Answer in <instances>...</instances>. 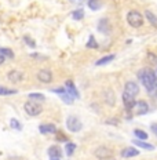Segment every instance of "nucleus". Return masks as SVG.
Returning a JSON list of instances; mask_svg holds the SVG:
<instances>
[{
	"label": "nucleus",
	"mask_w": 157,
	"mask_h": 160,
	"mask_svg": "<svg viewBox=\"0 0 157 160\" xmlns=\"http://www.w3.org/2000/svg\"><path fill=\"white\" fill-rule=\"evenodd\" d=\"M138 78L141 80V83L145 86V88L148 90V92L150 95H155V92L157 91V83H156V75L155 71L149 68L141 69L138 72Z\"/></svg>",
	"instance_id": "f257e3e1"
},
{
	"label": "nucleus",
	"mask_w": 157,
	"mask_h": 160,
	"mask_svg": "<svg viewBox=\"0 0 157 160\" xmlns=\"http://www.w3.org/2000/svg\"><path fill=\"white\" fill-rule=\"evenodd\" d=\"M127 22H128L132 28H141L143 25V17L139 11L132 10V11H130L128 14H127Z\"/></svg>",
	"instance_id": "f03ea898"
},
{
	"label": "nucleus",
	"mask_w": 157,
	"mask_h": 160,
	"mask_svg": "<svg viewBox=\"0 0 157 160\" xmlns=\"http://www.w3.org/2000/svg\"><path fill=\"white\" fill-rule=\"evenodd\" d=\"M24 109H25V112L28 113L29 116H39L40 113H42L43 111V105L40 104V102L37 101H28V102H25V105H24Z\"/></svg>",
	"instance_id": "7ed1b4c3"
},
{
	"label": "nucleus",
	"mask_w": 157,
	"mask_h": 160,
	"mask_svg": "<svg viewBox=\"0 0 157 160\" xmlns=\"http://www.w3.org/2000/svg\"><path fill=\"white\" fill-rule=\"evenodd\" d=\"M66 127L72 132H79L80 130H81L83 124L76 116H69V118L66 119Z\"/></svg>",
	"instance_id": "20e7f679"
},
{
	"label": "nucleus",
	"mask_w": 157,
	"mask_h": 160,
	"mask_svg": "<svg viewBox=\"0 0 157 160\" xmlns=\"http://www.w3.org/2000/svg\"><path fill=\"white\" fill-rule=\"evenodd\" d=\"M148 111H149V105L146 101H143V99H141V101H135V105H134V108H132L134 115L142 116V115H145V113H148Z\"/></svg>",
	"instance_id": "39448f33"
},
{
	"label": "nucleus",
	"mask_w": 157,
	"mask_h": 160,
	"mask_svg": "<svg viewBox=\"0 0 157 160\" xmlns=\"http://www.w3.org/2000/svg\"><path fill=\"white\" fill-rule=\"evenodd\" d=\"M95 158L99 159V160H106V159H110L113 156V152L110 151L108 146H99L98 149H95L94 152Z\"/></svg>",
	"instance_id": "423d86ee"
},
{
	"label": "nucleus",
	"mask_w": 157,
	"mask_h": 160,
	"mask_svg": "<svg viewBox=\"0 0 157 160\" xmlns=\"http://www.w3.org/2000/svg\"><path fill=\"white\" fill-rule=\"evenodd\" d=\"M47 153H48L50 160H61V158H62V151H61V148H59L58 145L50 146Z\"/></svg>",
	"instance_id": "0eeeda50"
},
{
	"label": "nucleus",
	"mask_w": 157,
	"mask_h": 160,
	"mask_svg": "<svg viewBox=\"0 0 157 160\" xmlns=\"http://www.w3.org/2000/svg\"><path fill=\"white\" fill-rule=\"evenodd\" d=\"M124 92H127V94H130L131 97L135 98V97L138 95V92H139L138 84H136L135 82H127L125 86H124Z\"/></svg>",
	"instance_id": "6e6552de"
},
{
	"label": "nucleus",
	"mask_w": 157,
	"mask_h": 160,
	"mask_svg": "<svg viewBox=\"0 0 157 160\" xmlns=\"http://www.w3.org/2000/svg\"><path fill=\"white\" fill-rule=\"evenodd\" d=\"M37 79L42 83L48 84L52 80V73H51V71H48V69H42V71H39V73H37Z\"/></svg>",
	"instance_id": "1a4fd4ad"
},
{
	"label": "nucleus",
	"mask_w": 157,
	"mask_h": 160,
	"mask_svg": "<svg viewBox=\"0 0 157 160\" xmlns=\"http://www.w3.org/2000/svg\"><path fill=\"white\" fill-rule=\"evenodd\" d=\"M123 102H124V108L130 112V111H132L134 105H135V98L130 94H127V92H123Z\"/></svg>",
	"instance_id": "9d476101"
},
{
	"label": "nucleus",
	"mask_w": 157,
	"mask_h": 160,
	"mask_svg": "<svg viewBox=\"0 0 157 160\" xmlns=\"http://www.w3.org/2000/svg\"><path fill=\"white\" fill-rule=\"evenodd\" d=\"M65 88H66V91H68V94L72 95L73 98H77V99L80 98V94H79L77 88H76V86L73 84L72 80H68V82L65 83Z\"/></svg>",
	"instance_id": "9b49d317"
},
{
	"label": "nucleus",
	"mask_w": 157,
	"mask_h": 160,
	"mask_svg": "<svg viewBox=\"0 0 157 160\" xmlns=\"http://www.w3.org/2000/svg\"><path fill=\"white\" fill-rule=\"evenodd\" d=\"M7 78L11 83H19V82H22V79H24V75H22V72L17 71V69H12V71L7 75Z\"/></svg>",
	"instance_id": "f8f14e48"
},
{
	"label": "nucleus",
	"mask_w": 157,
	"mask_h": 160,
	"mask_svg": "<svg viewBox=\"0 0 157 160\" xmlns=\"http://www.w3.org/2000/svg\"><path fill=\"white\" fill-rule=\"evenodd\" d=\"M39 131L42 132V134H54V132H56V127L52 123H46V124L40 126Z\"/></svg>",
	"instance_id": "ddd939ff"
},
{
	"label": "nucleus",
	"mask_w": 157,
	"mask_h": 160,
	"mask_svg": "<svg viewBox=\"0 0 157 160\" xmlns=\"http://www.w3.org/2000/svg\"><path fill=\"white\" fill-rule=\"evenodd\" d=\"M103 98H105V102L110 106H113L116 104V97H115V92L112 90H106L105 94H103Z\"/></svg>",
	"instance_id": "4468645a"
},
{
	"label": "nucleus",
	"mask_w": 157,
	"mask_h": 160,
	"mask_svg": "<svg viewBox=\"0 0 157 160\" xmlns=\"http://www.w3.org/2000/svg\"><path fill=\"white\" fill-rule=\"evenodd\" d=\"M139 155V152H138V149H135V148H132V146H130V148H125V149H123L121 151V158H134V156H138Z\"/></svg>",
	"instance_id": "2eb2a0df"
},
{
	"label": "nucleus",
	"mask_w": 157,
	"mask_h": 160,
	"mask_svg": "<svg viewBox=\"0 0 157 160\" xmlns=\"http://www.w3.org/2000/svg\"><path fill=\"white\" fill-rule=\"evenodd\" d=\"M109 29H110L109 21H108L106 18H102L101 21H99V24H98V31H99V32H102V33H108V32H109Z\"/></svg>",
	"instance_id": "dca6fc26"
},
{
	"label": "nucleus",
	"mask_w": 157,
	"mask_h": 160,
	"mask_svg": "<svg viewBox=\"0 0 157 160\" xmlns=\"http://www.w3.org/2000/svg\"><path fill=\"white\" fill-rule=\"evenodd\" d=\"M132 144H134V145H136V146H141L142 149H148V151H155V145H152V144H146V142L141 141V139H134Z\"/></svg>",
	"instance_id": "f3484780"
},
{
	"label": "nucleus",
	"mask_w": 157,
	"mask_h": 160,
	"mask_svg": "<svg viewBox=\"0 0 157 160\" xmlns=\"http://www.w3.org/2000/svg\"><path fill=\"white\" fill-rule=\"evenodd\" d=\"M113 59H115V54L105 55V57H103V58L98 59V61L95 62V65H96V66H102V65H106V64H109V62H112Z\"/></svg>",
	"instance_id": "a211bd4d"
},
{
	"label": "nucleus",
	"mask_w": 157,
	"mask_h": 160,
	"mask_svg": "<svg viewBox=\"0 0 157 160\" xmlns=\"http://www.w3.org/2000/svg\"><path fill=\"white\" fill-rule=\"evenodd\" d=\"M145 17L146 18H148V21L150 22V24H152L153 26H155V28H157V17L153 14L152 11H149V10H146L145 11Z\"/></svg>",
	"instance_id": "6ab92c4d"
},
{
	"label": "nucleus",
	"mask_w": 157,
	"mask_h": 160,
	"mask_svg": "<svg viewBox=\"0 0 157 160\" xmlns=\"http://www.w3.org/2000/svg\"><path fill=\"white\" fill-rule=\"evenodd\" d=\"M0 54H2L3 57H6V58H10V59H12L15 57V54H14V51H12V50L6 48V47H0Z\"/></svg>",
	"instance_id": "aec40b11"
},
{
	"label": "nucleus",
	"mask_w": 157,
	"mask_h": 160,
	"mask_svg": "<svg viewBox=\"0 0 157 160\" xmlns=\"http://www.w3.org/2000/svg\"><path fill=\"white\" fill-rule=\"evenodd\" d=\"M59 97H61V99L63 102H65V104H68V105H71V104H73V97L72 95H69L68 94V91H63V92H61V94H58Z\"/></svg>",
	"instance_id": "412c9836"
},
{
	"label": "nucleus",
	"mask_w": 157,
	"mask_h": 160,
	"mask_svg": "<svg viewBox=\"0 0 157 160\" xmlns=\"http://www.w3.org/2000/svg\"><path fill=\"white\" fill-rule=\"evenodd\" d=\"M134 134H135L136 139H141V141H145V139H148V132H145L143 130H139V128H135L134 130Z\"/></svg>",
	"instance_id": "4be33fe9"
},
{
	"label": "nucleus",
	"mask_w": 157,
	"mask_h": 160,
	"mask_svg": "<svg viewBox=\"0 0 157 160\" xmlns=\"http://www.w3.org/2000/svg\"><path fill=\"white\" fill-rule=\"evenodd\" d=\"M88 7L96 11V10H99L102 7V3H101V0H88Z\"/></svg>",
	"instance_id": "5701e85b"
},
{
	"label": "nucleus",
	"mask_w": 157,
	"mask_h": 160,
	"mask_svg": "<svg viewBox=\"0 0 157 160\" xmlns=\"http://www.w3.org/2000/svg\"><path fill=\"white\" fill-rule=\"evenodd\" d=\"M17 90H11V88H7V87H2L0 86V95H4V97H7V95H14L17 94Z\"/></svg>",
	"instance_id": "b1692460"
},
{
	"label": "nucleus",
	"mask_w": 157,
	"mask_h": 160,
	"mask_svg": "<svg viewBox=\"0 0 157 160\" xmlns=\"http://www.w3.org/2000/svg\"><path fill=\"white\" fill-rule=\"evenodd\" d=\"M10 127L17 130V131H21V130H22V124H21V123H19L17 119L12 118V119H10Z\"/></svg>",
	"instance_id": "393cba45"
},
{
	"label": "nucleus",
	"mask_w": 157,
	"mask_h": 160,
	"mask_svg": "<svg viewBox=\"0 0 157 160\" xmlns=\"http://www.w3.org/2000/svg\"><path fill=\"white\" fill-rule=\"evenodd\" d=\"M72 18H73V19H76V21H80V19L84 18V11H83L81 8L76 10V11H73V12H72Z\"/></svg>",
	"instance_id": "a878e982"
},
{
	"label": "nucleus",
	"mask_w": 157,
	"mask_h": 160,
	"mask_svg": "<svg viewBox=\"0 0 157 160\" xmlns=\"http://www.w3.org/2000/svg\"><path fill=\"white\" fill-rule=\"evenodd\" d=\"M75 149H76V145L73 144V142H66V145H65L66 155H68V156H72L73 152H75Z\"/></svg>",
	"instance_id": "bb28decb"
},
{
	"label": "nucleus",
	"mask_w": 157,
	"mask_h": 160,
	"mask_svg": "<svg viewBox=\"0 0 157 160\" xmlns=\"http://www.w3.org/2000/svg\"><path fill=\"white\" fill-rule=\"evenodd\" d=\"M86 47L87 48H98V43H96V40L94 36H90V39H88V42H87V44H86Z\"/></svg>",
	"instance_id": "cd10ccee"
},
{
	"label": "nucleus",
	"mask_w": 157,
	"mask_h": 160,
	"mask_svg": "<svg viewBox=\"0 0 157 160\" xmlns=\"http://www.w3.org/2000/svg\"><path fill=\"white\" fill-rule=\"evenodd\" d=\"M29 99H32V101H44V95L43 94H39V92H33V94H29Z\"/></svg>",
	"instance_id": "c85d7f7f"
},
{
	"label": "nucleus",
	"mask_w": 157,
	"mask_h": 160,
	"mask_svg": "<svg viewBox=\"0 0 157 160\" xmlns=\"http://www.w3.org/2000/svg\"><path fill=\"white\" fill-rule=\"evenodd\" d=\"M24 40H25V43L29 46V47H32V48H33V47H36V42H35L33 39L29 38V36H24Z\"/></svg>",
	"instance_id": "c756f323"
},
{
	"label": "nucleus",
	"mask_w": 157,
	"mask_h": 160,
	"mask_svg": "<svg viewBox=\"0 0 157 160\" xmlns=\"http://www.w3.org/2000/svg\"><path fill=\"white\" fill-rule=\"evenodd\" d=\"M56 139H58V141H62V142H68V138H66V135H63L62 132H58V137H56Z\"/></svg>",
	"instance_id": "7c9ffc66"
},
{
	"label": "nucleus",
	"mask_w": 157,
	"mask_h": 160,
	"mask_svg": "<svg viewBox=\"0 0 157 160\" xmlns=\"http://www.w3.org/2000/svg\"><path fill=\"white\" fill-rule=\"evenodd\" d=\"M150 128H152V131L157 135V123H156V124H152V127H150Z\"/></svg>",
	"instance_id": "2f4dec72"
},
{
	"label": "nucleus",
	"mask_w": 157,
	"mask_h": 160,
	"mask_svg": "<svg viewBox=\"0 0 157 160\" xmlns=\"http://www.w3.org/2000/svg\"><path fill=\"white\" fill-rule=\"evenodd\" d=\"M106 123H108V124H109V123H113V124H117L119 120H117V119H110V120H108Z\"/></svg>",
	"instance_id": "473e14b6"
},
{
	"label": "nucleus",
	"mask_w": 157,
	"mask_h": 160,
	"mask_svg": "<svg viewBox=\"0 0 157 160\" xmlns=\"http://www.w3.org/2000/svg\"><path fill=\"white\" fill-rule=\"evenodd\" d=\"M31 57H35V58H37V59H44L46 57H42V55H39V54H32Z\"/></svg>",
	"instance_id": "72a5a7b5"
},
{
	"label": "nucleus",
	"mask_w": 157,
	"mask_h": 160,
	"mask_svg": "<svg viewBox=\"0 0 157 160\" xmlns=\"http://www.w3.org/2000/svg\"><path fill=\"white\" fill-rule=\"evenodd\" d=\"M4 59H6V57H3L2 54H0V65H2L3 62H4Z\"/></svg>",
	"instance_id": "f704fd0d"
},
{
	"label": "nucleus",
	"mask_w": 157,
	"mask_h": 160,
	"mask_svg": "<svg viewBox=\"0 0 157 160\" xmlns=\"http://www.w3.org/2000/svg\"><path fill=\"white\" fill-rule=\"evenodd\" d=\"M155 75H156V83H157V71L155 72Z\"/></svg>",
	"instance_id": "c9c22d12"
}]
</instances>
